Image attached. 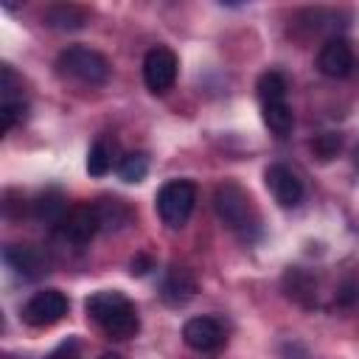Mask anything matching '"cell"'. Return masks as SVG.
<instances>
[{"instance_id": "8992f818", "label": "cell", "mask_w": 359, "mask_h": 359, "mask_svg": "<svg viewBox=\"0 0 359 359\" xmlns=\"http://www.w3.org/2000/svg\"><path fill=\"white\" fill-rule=\"evenodd\" d=\"M177 67H180V62H177L171 48H163V45L151 48L143 56V81H146V87L154 95L171 90L174 81H177Z\"/></svg>"}, {"instance_id": "7a4b0ae2", "label": "cell", "mask_w": 359, "mask_h": 359, "mask_svg": "<svg viewBox=\"0 0 359 359\" xmlns=\"http://www.w3.org/2000/svg\"><path fill=\"white\" fill-rule=\"evenodd\" d=\"M213 208L219 213V219L244 241H255L261 236V219L247 196V191L238 182H219L213 191Z\"/></svg>"}, {"instance_id": "ba28073f", "label": "cell", "mask_w": 359, "mask_h": 359, "mask_svg": "<svg viewBox=\"0 0 359 359\" xmlns=\"http://www.w3.org/2000/svg\"><path fill=\"white\" fill-rule=\"evenodd\" d=\"M56 227H59L62 238H67L70 244H87L101 230V222H98L95 205H73V208H67L65 219Z\"/></svg>"}, {"instance_id": "44dd1931", "label": "cell", "mask_w": 359, "mask_h": 359, "mask_svg": "<svg viewBox=\"0 0 359 359\" xmlns=\"http://www.w3.org/2000/svg\"><path fill=\"white\" fill-rule=\"evenodd\" d=\"M0 115H3V132H8L11 126H17L20 121H25L28 115V104L17 95H3V104H0Z\"/></svg>"}, {"instance_id": "5bb4252c", "label": "cell", "mask_w": 359, "mask_h": 359, "mask_svg": "<svg viewBox=\"0 0 359 359\" xmlns=\"http://www.w3.org/2000/svg\"><path fill=\"white\" fill-rule=\"evenodd\" d=\"M45 25H50L56 31H79V28L87 25V14L79 6L59 3V6H50L45 11Z\"/></svg>"}, {"instance_id": "d4e9b609", "label": "cell", "mask_w": 359, "mask_h": 359, "mask_svg": "<svg viewBox=\"0 0 359 359\" xmlns=\"http://www.w3.org/2000/svg\"><path fill=\"white\" fill-rule=\"evenodd\" d=\"M337 297H339V303H342V306H353V303L359 300V286H356L353 280H348Z\"/></svg>"}, {"instance_id": "5b68a950", "label": "cell", "mask_w": 359, "mask_h": 359, "mask_svg": "<svg viewBox=\"0 0 359 359\" xmlns=\"http://www.w3.org/2000/svg\"><path fill=\"white\" fill-rule=\"evenodd\" d=\"M65 314H67V297L59 289H42L31 294L28 303L22 306V320L31 328H48L59 323Z\"/></svg>"}, {"instance_id": "ac0fdd59", "label": "cell", "mask_w": 359, "mask_h": 359, "mask_svg": "<svg viewBox=\"0 0 359 359\" xmlns=\"http://www.w3.org/2000/svg\"><path fill=\"white\" fill-rule=\"evenodd\" d=\"M115 168L123 182H143L149 174V157L143 151H132V154H123Z\"/></svg>"}, {"instance_id": "7402d4cb", "label": "cell", "mask_w": 359, "mask_h": 359, "mask_svg": "<svg viewBox=\"0 0 359 359\" xmlns=\"http://www.w3.org/2000/svg\"><path fill=\"white\" fill-rule=\"evenodd\" d=\"M339 149H342V137H339L337 132H323V135H317V137L311 140V151H314L320 160L337 157Z\"/></svg>"}, {"instance_id": "cb8c5ba5", "label": "cell", "mask_w": 359, "mask_h": 359, "mask_svg": "<svg viewBox=\"0 0 359 359\" xmlns=\"http://www.w3.org/2000/svg\"><path fill=\"white\" fill-rule=\"evenodd\" d=\"M151 269H154V258H151V255H146V252L135 255V258H132V264H129V272H132V275H137V278L149 275Z\"/></svg>"}, {"instance_id": "6da1fadb", "label": "cell", "mask_w": 359, "mask_h": 359, "mask_svg": "<svg viewBox=\"0 0 359 359\" xmlns=\"http://www.w3.org/2000/svg\"><path fill=\"white\" fill-rule=\"evenodd\" d=\"M84 309H87V317L93 323H98L101 331L107 337H112V339H129L140 328L137 309L123 292H115V289L93 292L84 300Z\"/></svg>"}, {"instance_id": "9a60e30c", "label": "cell", "mask_w": 359, "mask_h": 359, "mask_svg": "<svg viewBox=\"0 0 359 359\" xmlns=\"http://www.w3.org/2000/svg\"><path fill=\"white\" fill-rule=\"evenodd\" d=\"M261 115H264V123L272 135L278 137H286L294 126V115H292V107L286 101H272V104H261Z\"/></svg>"}, {"instance_id": "52a82bcc", "label": "cell", "mask_w": 359, "mask_h": 359, "mask_svg": "<svg viewBox=\"0 0 359 359\" xmlns=\"http://www.w3.org/2000/svg\"><path fill=\"white\" fill-rule=\"evenodd\" d=\"M264 182H266L269 194L275 196V202L280 208H297L303 202V182H300V177L289 165L272 163L264 171Z\"/></svg>"}, {"instance_id": "2e32d148", "label": "cell", "mask_w": 359, "mask_h": 359, "mask_svg": "<svg viewBox=\"0 0 359 359\" xmlns=\"http://www.w3.org/2000/svg\"><path fill=\"white\" fill-rule=\"evenodd\" d=\"M65 213H67V202H65V196L59 191H45L34 202V216L39 222H45V224H59L65 219Z\"/></svg>"}, {"instance_id": "8fae6325", "label": "cell", "mask_w": 359, "mask_h": 359, "mask_svg": "<svg viewBox=\"0 0 359 359\" xmlns=\"http://www.w3.org/2000/svg\"><path fill=\"white\" fill-rule=\"evenodd\" d=\"M317 67L328 79H345L353 70V50L342 36H331L320 53H317Z\"/></svg>"}, {"instance_id": "ffe728a7", "label": "cell", "mask_w": 359, "mask_h": 359, "mask_svg": "<svg viewBox=\"0 0 359 359\" xmlns=\"http://www.w3.org/2000/svg\"><path fill=\"white\" fill-rule=\"evenodd\" d=\"M112 163H115L112 146H109L104 137H98V140L93 143L90 154H87V171H90V177H104V174L112 168Z\"/></svg>"}, {"instance_id": "9c48e42d", "label": "cell", "mask_w": 359, "mask_h": 359, "mask_svg": "<svg viewBox=\"0 0 359 359\" xmlns=\"http://www.w3.org/2000/svg\"><path fill=\"white\" fill-rule=\"evenodd\" d=\"M3 261H6V266H8L11 272L22 275L25 280H34V278L45 275L48 266H50L48 255H45L36 244H6Z\"/></svg>"}, {"instance_id": "4fadbf2b", "label": "cell", "mask_w": 359, "mask_h": 359, "mask_svg": "<svg viewBox=\"0 0 359 359\" xmlns=\"http://www.w3.org/2000/svg\"><path fill=\"white\" fill-rule=\"evenodd\" d=\"M95 205V213H98V222H101V230L112 233V230H123L129 222H132V208L123 202V199H115V196H104Z\"/></svg>"}, {"instance_id": "277c9868", "label": "cell", "mask_w": 359, "mask_h": 359, "mask_svg": "<svg viewBox=\"0 0 359 359\" xmlns=\"http://www.w3.org/2000/svg\"><path fill=\"white\" fill-rule=\"evenodd\" d=\"M194 202H196V185L188 182V180H171V182H165L157 191V199H154L157 216L171 230L182 227L188 222V216L194 210Z\"/></svg>"}, {"instance_id": "7c38bea8", "label": "cell", "mask_w": 359, "mask_h": 359, "mask_svg": "<svg viewBox=\"0 0 359 359\" xmlns=\"http://www.w3.org/2000/svg\"><path fill=\"white\" fill-rule=\"evenodd\" d=\"M196 294V280L185 266H171L160 283V297L168 306H185Z\"/></svg>"}, {"instance_id": "603a6c76", "label": "cell", "mask_w": 359, "mask_h": 359, "mask_svg": "<svg viewBox=\"0 0 359 359\" xmlns=\"http://www.w3.org/2000/svg\"><path fill=\"white\" fill-rule=\"evenodd\" d=\"M79 353H81V342L76 337H67L62 345H56L48 353V359H79Z\"/></svg>"}, {"instance_id": "484cf974", "label": "cell", "mask_w": 359, "mask_h": 359, "mask_svg": "<svg viewBox=\"0 0 359 359\" xmlns=\"http://www.w3.org/2000/svg\"><path fill=\"white\" fill-rule=\"evenodd\" d=\"M98 359H121V356H118V353H101Z\"/></svg>"}, {"instance_id": "3957f363", "label": "cell", "mask_w": 359, "mask_h": 359, "mask_svg": "<svg viewBox=\"0 0 359 359\" xmlns=\"http://www.w3.org/2000/svg\"><path fill=\"white\" fill-rule=\"evenodd\" d=\"M56 67L84 84H104L109 79V62L104 53L84 48V45H70L59 53Z\"/></svg>"}, {"instance_id": "d6986e66", "label": "cell", "mask_w": 359, "mask_h": 359, "mask_svg": "<svg viewBox=\"0 0 359 359\" xmlns=\"http://www.w3.org/2000/svg\"><path fill=\"white\" fill-rule=\"evenodd\" d=\"M283 283H286V289H289V294H292L294 300H300V303H306V306L314 303V289H317V283H314L303 269H289L286 278H283Z\"/></svg>"}, {"instance_id": "30bf717a", "label": "cell", "mask_w": 359, "mask_h": 359, "mask_svg": "<svg viewBox=\"0 0 359 359\" xmlns=\"http://www.w3.org/2000/svg\"><path fill=\"white\" fill-rule=\"evenodd\" d=\"M182 342L191 351L210 353V351H219L224 345V328L213 317H191L182 325Z\"/></svg>"}, {"instance_id": "e0dca14e", "label": "cell", "mask_w": 359, "mask_h": 359, "mask_svg": "<svg viewBox=\"0 0 359 359\" xmlns=\"http://www.w3.org/2000/svg\"><path fill=\"white\" fill-rule=\"evenodd\" d=\"M255 90H258L261 104H272V101H286V90H289V84H286L283 73L269 70V73H261V76H258Z\"/></svg>"}]
</instances>
